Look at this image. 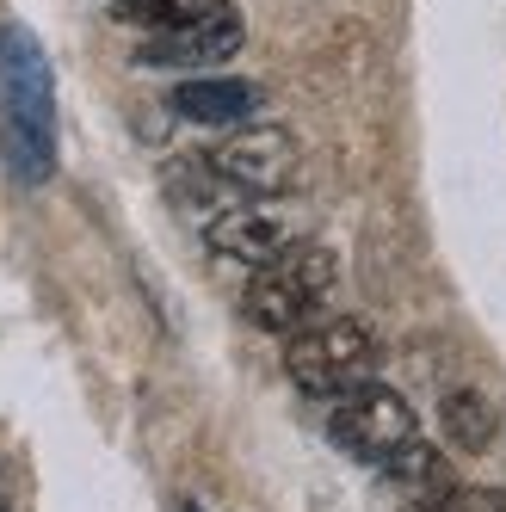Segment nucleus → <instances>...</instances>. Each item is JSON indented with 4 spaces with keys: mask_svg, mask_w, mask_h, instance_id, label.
I'll return each instance as SVG.
<instances>
[{
    "mask_svg": "<svg viewBox=\"0 0 506 512\" xmlns=\"http://www.w3.org/2000/svg\"><path fill=\"white\" fill-rule=\"evenodd\" d=\"M0 155L19 186H44L56 173V81L25 25L0 31Z\"/></svg>",
    "mask_w": 506,
    "mask_h": 512,
    "instance_id": "obj_1",
    "label": "nucleus"
},
{
    "mask_svg": "<svg viewBox=\"0 0 506 512\" xmlns=\"http://www.w3.org/2000/svg\"><path fill=\"white\" fill-rule=\"evenodd\" d=\"M284 371H291V383L315 401H340L352 389L377 383V340L365 321L352 315H321L309 321L303 334H291V346H284Z\"/></svg>",
    "mask_w": 506,
    "mask_h": 512,
    "instance_id": "obj_2",
    "label": "nucleus"
},
{
    "mask_svg": "<svg viewBox=\"0 0 506 512\" xmlns=\"http://www.w3.org/2000/svg\"><path fill=\"white\" fill-rule=\"evenodd\" d=\"M204 161H210V173L223 179L229 192H241V198H272V192H284L297 179L303 149H297V136L284 130V124H241L223 142H210Z\"/></svg>",
    "mask_w": 506,
    "mask_h": 512,
    "instance_id": "obj_3",
    "label": "nucleus"
},
{
    "mask_svg": "<svg viewBox=\"0 0 506 512\" xmlns=\"http://www.w3.org/2000/svg\"><path fill=\"white\" fill-rule=\"evenodd\" d=\"M328 438H334L340 451H352L358 463L383 469L402 445H414L420 432H414V408L389 383H365V389L340 395L334 408H328Z\"/></svg>",
    "mask_w": 506,
    "mask_h": 512,
    "instance_id": "obj_4",
    "label": "nucleus"
},
{
    "mask_svg": "<svg viewBox=\"0 0 506 512\" xmlns=\"http://www.w3.org/2000/svg\"><path fill=\"white\" fill-rule=\"evenodd\" d=\"M241 44H247L241 13L229 7V0H210L198 19L173 25V31H155V38L136 50V62L142 68H179V75H192V68H223Z\"/></svg>",
    "mask_w": 506,
    "mask_h": 512,
    "instance_id": "obj_5",
    "label": "nucleus"
},
{
    "mask_svg": "<svg viewBox=\"0 0 506 512\" xmlns=\"http://www.w3.org/2000/svg\"><path fill=\"white\" fill-rule=\"evenodd\" d=\"M204 247H210L223 266L266 272V266L284 260V247H291V229H284L272 210H260V204H229V210H216L210 223H204Z\"/></svg>",
    "mask_w": 506,
    "mask_h": 512,
    "instance_id": "obj_6",
    "label": "nucleus"
},
{
    "mask_svg": "<svg viewBox=\"0 0 506 512\" xmlns=\"http://www.w3.org/2000/svg\"><path fill=\"white\" fill-rule=\"evenodd\" d=\"M266 105V93L253 81H223V75H198V81H179L167 93V112L186 118V124H204V130H241L253 124V112Z\"/></svg>",
    "mask_w": 506,
    "mask_h": 512,
    "instance_id": "obj_7",
    "label": "nucleus"
},
{
    "mask_svg": "<svg viewBox=\"0 0 506 512\" xmlns=\"http://www.w3.org/2000/svg\"><path fill=\"white\" fill-rule=\"evenodd\" d=\"M383 482H389V494H395L402 512H445V500L457 494L445 451H432L426 438H414V445H402L383 463Z\"/></svg>",
    "mask_w": 506,
    "mask_h": 512,
    "instance_id": "obj_8",
    "label": "nucleus"
},
{
    "mask_svg": "<svg viewBox=\"0 0 506 512\" xmlns=\"http://www.w3.org/2000/svg\"><path fill=\"white\" fill-rule=\"evenodd\" d=\"M241 309L253 327H266V334H303L309 321H321V303L309 297V290L284 272V266H266V272H253L247 290H241Z\"/></svg>",
    "mask_w": 506,
    "mask_h": 512,
    "instance_id": "obj_9",
    "label": "nucleus"
},
{
    "mask_svg": "<svg viewBox=\"0 0 506 512\" xmlns=\"http://www.w3.org/2000/svg\"><path fill=\"white\" fill-rule=\"evenodd\" d=\"M439 426H445L451 445H457V451H469V457H482V451L494 445V432H500L494 401H488V395H476V389H451V395L439 401Z\"/></svg>",
    "mask_w": 506,
    "mask_h": 512,
    "instance_id": "obj_10",
    "label": "nucleus"
},
{
    "mask_svg": "<svg viewBox=\"0 0 506 512\" xmlns=\"http://www.w3.org/2000/svg\"><path fill=\"white\" fill-rule=\"evenodd\" d=\"M278 266L291 272L315 303H328V297H334V284H340V260H334V247H328V241H291Z\"/></svg>",
    "mask_w": 506,
    "mask_h": 512,
    "instance_id": "obj_11",
    "label": "nucleus"
},
{
    "mask_svg": "<svg viewBox=\"0 0 506 512\" xmlns=\"http://www.w3.org/2000/svg\"><path fill=\"white\" fill-rule=\"evenodd\" d=\"M210 7V0H112V13L124 25H142V31H173V25H186Z\"/></svg>",
    "mask_w": 506,
    "mask_h": 512,
    "instance_id": "obj_12",
    "label": "nucleus"
},
{
    "mask_svg": "<svg viewBox=\"0 0 506 512\" xmlns=\"http://www.w3.org/2000/svg\"><path fill=\"white\" fill-rule=\"evenodd\" d=\"M445 512H506V494L500 488H482V482H469L445 500Z\"/></svg>",
    "mask_w": 506,
    "mask_h": 512,
    "instance_id": "obj_13",
    "label": "nucleus"
},
{
    "mask_svg": "<svg viewBox=\"0 0 506 512\" xmlns=\"http://www.w3.org/2000/svg\"><path fill=\"white\" fill-rule=\"evenodd\" d=\"M0 500H7V482H0Z\"/></svg>",
    "mask_w": 506,
    "mask_h": 512,
    "instance_id": "obj_14",
    "label": "nucleus"
},
{
    "mask_svg": "<svg viewBox=\"0 0 506 512\" xmlns=\"http://www.w3.org/2000/svg\"><path fill=\"white\" fill-rule=\"evenodd\" d=\"M0 512H13V506H7V500H0Z\"/></svg>",
    "mask_w": 506,
    "mask_h": 512,
    "instance_id": "obj_15",
    "label": "nucleus"
}]
</instances>
